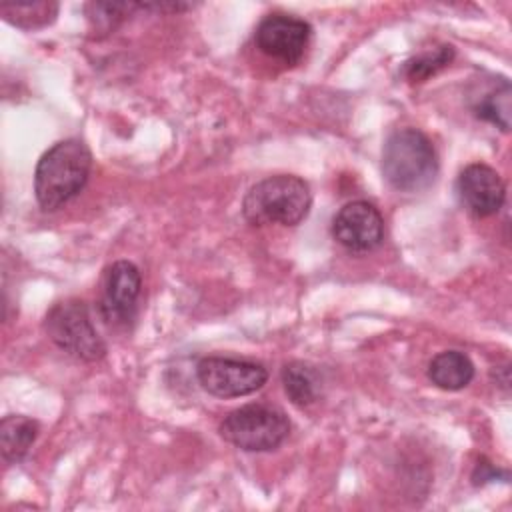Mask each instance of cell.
I'll return each mask as SVG.
<instances>
[{"instance_id":"cell-1","label":"cell","mask_w":512,"mask_h":512,"mask_svg":"<svg viewBox=\"0 0 512 512\" xmlns=\"http://www.w3.org/2000/svg\"><path fill=\"white\" fill-rule=\"evenodd\" d=\"M92 170V154L78 138L50 146L38 160L34 192L42 210L54 212L82 192Z\"/></svg>"},{"instance_id":"cell-2","label":"cell","mask_w":512,"mask_h":512,"mask_svg":"<svg viewBox=\"0 0 512 512\" xmlns=\"http://www.w3.org/2000/svg\"><path fill=\"white\" fill-rule=\"evenodd\" d=\"M312 206L310 186L294 174H274L256 182L242 200V214L254 226H296Z\"/></svg>"},{"instance_id":"cell-3","label":"cell","mask_w":512,"mask_h":512,"mask_svg":"<svg viewBox=\"0 0 512 512\" xmlns=\"http://www.w3.org/2000/svg\"><path fill=\"white\" fill-rule=\"evenodd\" d=\"M382 174L400 192H422L438 174V156L418 128L394 130L382 148Z\"/></svg>"},{"instance_id":"cell-4","label":"cell","mask_w":512,"mask_h":512,"mask_svg":"<svg viewBox=\"0 0 512 512\" xmlns=\"http://www.w3.org/2000/svg\"><path fill=\"white\" fill-rule=\"evenodd\" d=\"M220 436L246 452L276 450L290 434L288 416L266 404H248L232 410L218 428Z\"/></svg>"},{"instance_id":"cell-5","label":"cell","mask_w":512,"mask_h":512,"mask_svg":"<svg viewBox=\"0 0 512 512\" xmlns=\"http://www.w3.org/2000/svg\"><path fill=\"white\" fill-rule=\"evenodd\" d=\"M44 330L60 350L78 360L94 362L106 354V344L96 332L90 310L82 300L72 298L54 304L44 318Z\"/></svg>"},{"instance_id":"cell-6","label":"cell","mask_w":512,"mask_h":512,"mask_svg":"<svg viewBox=\"0 0 512 512\" xmlns=\"http://www.w3.org/2000/svg\"><path fill=\"white\" fill-rule=\"evenodd\" d=\"M196 378L216 398H240L260 390L268 380V372L256 362L206 356L196 364Z\"/></svg>"},{"instance_id":"cell-7","label":"cell","mask_w":512,"mask_h":512,"mask_svg":"<svg viewBox=\"0 0 512 512\" xmlns=\"http://www.w3.org/2000/svg\"><path fill=\"white\" fill-rule=\"evenodd\" d=\"M332 236L348 252H370L384 240V218L380 210L366 200L348 202L332 220Z\"/></svg>"},{"instance_id":"cell-8","label":"cell","mask_w":512,"mask_h":512,"mask_svg":"<svg viewBox=\"0 0 512 512\" xmlns=\"http://www.w3.org/2000/svg\"><path fill=\"white\" fill-rule=\"evenodd\" d=\"M310 36L312 28L308 22L290 14H270L258 24L254 42L268 58L292 66L304 56Z\"/></svg>"},{"instance_id":"cell-9","label":"cell","mask_w":512,"mask_h":512,"mask_svg":"<svg viewBox=\"0 0 512 512\" xmlns=\"http://www.w3.org/2000/svg\"><path fill=\"white\" fill-rule=\"evenodd\" d=\"M142 288V276L136 264L128 260L114 262L104 276L100 312L106 322H128L136 312V302Z\"/></svg>"},{"instance_id":"cell-10","label":"cell","mask_w":512,"mask_h":512,"mask_svg":"<svg viewBox=\"0 0 512 512\" xmlns=\"http://www.w3.org/2000/svg\"><path fill=\"white\" fill-rule=\"evenodd\" d=\"M456 190L464 208L478 218L496 214L506 200L504 180L488 164L466 166L456 180Z\"/></svg>"},{"instance_id":"cell-11","label":"cell","mask_w":512,"mask_h":512,"mask_svg":"<svg viewBox=\"0 0 512 512\" xmlns=\"http://www.w3.org/2000/svg\"><path fill=\"white\" fill-rule=\"evenodd\" d=\"M472 110L476 118L494 124L502 132L510 130V112H512V86L506 78H492L484 84L474 102Z\"/></svg>"},{"instance_id":"cell-12","label":"cell","mask_w":512,"mask_h":512,"mask_svg":"<svg viewBox=\"0 0 512 512\" xmlns=\"http://www.w3.org/2000/svg\"><path fill=\"white\" fill-rule=\"evenodd\" d=\"M428 378L434 386L442 390H462L474 378V364L464 352L444 350L430 360Z\"/></svg>"},{"instance_id":"cell-13","label":"cell","mask_w":512,"mask_h":512,"mask_svg":"<svg viewBox=\"0 0 512 512\" xmlns=\"http://www.w3.org/2000/svg\"><path fill=\"white\" fill-rule=\"evenodd\" d=\"M38 432H40V424L28 416H22V414L4 416L0 422L2 458L10 464L20 462L36 442Z\"/></svg>"},{"instance_id":"cell-14","label":"cell","mask_w":512,"mask_h":512,"mask_svg":"<svg viewBox=\"0 0 512 512\" xmlns=\"http://www.w3.org/2000/svg\"><path fill=\"white\" fill-rule=\"evenodd\" d=\"M282 384L292 404L308 406L320 394V374L304 362H290L282 370Z\"/></svg>"},{"instance_id":"cell-15","label":"cell","mask_w":512,"mask_h":512,"mask_svg":"<svg viewBox=\"0 0 512 512\" xmlns=\"http://www.w3.org/2000/svg\"><path fill=\"white\" fill-rule=\"evenodd\" d=\"M2 16L18 28H42L54 22L58 14L56 2H28V4H2Z\"/></svg>"},{"instance_id":"cell-16","label":"cell","mask_w":512,"mask_h":512,"mask_svg":"<svg viewBox=\"0 0 512 512\" xmlns=\"http://www.w3.org/2000/svg\"><path fill=\"white\" fill-rule=\"evenodd\" d=\"M454 58V48L448 44H442L434 50L422 52L418 56H414L412 60L406 62L404 74L410 82H424L430 76H434L436 72H440L442 68H446Z\"/></svg>"},{"instance_id":"cell-17","label":"cell","mask_w":512,"mask_h":512,"mask_svg":"<svg viewBox=\"0 0 512 512\" xmlns=\"http://www.w3.org/2000/svg\"><path fill=\"white\" fill-rule=\"evenodd\" d=\"M138 4H110V2H96V4H88V16L94 22V28L100 32H110L114 30V26L126 16V12H130L132 8H136Z\"/></svg>"}]
</instances>
